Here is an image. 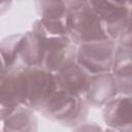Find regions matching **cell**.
<instances>
[{
    "instance_id": "1",
    "label": "cell",
    "mask_w": 132,
    "mask_h": 132,
    "mask_svg": "<svg viewBox=\"0 0 132 132\" xmlns=\"http://www.w3.org/2000/svg\"><path fill=\"white\" fill-rule=\"evenodd\" d=\"M89 108L82 96L57 88L39 112L52 122L74 128L86 121Z\"/></svg>"
},
{
    "instance_id": "2",
    "label": "cell",
    "mask_w": 132,
    "mask_h": 132,
    "mask_svg": "<svg viewBox=\"0 0 132 132\" xmlns=\"http://www.w3.org/2000/svg\"><path fill=\"white\" fill-rule=\"evenodd\" d=\"M109 39L131 45V5H120L109 0H90Z\"/></svg>"
},
{
    "instance_id": "3",
    "label": "cell",
    "mask_w": 132,
    "mask_h": 132,
    "mask_svg": "<svg viewBox=\"0 0 132 132\" xmlns=\"http://www.w3.org/2000/svg\"><path fill=\"white\" fill-rule=\"evenodd\" d=\"M66 26L68 36L75 45L109 39L103 24L89 3L69 10Z\"/></svg>"
},
{
    "instance_id": "4",
    "label": "cell",
    "mask_w": 132,
    "mask_h": 132,
    "mask_svg": "<svg viewBox=\"0 0 132 132\" xmlns=\"http://www.w3.org/2000/svg\"><path fill=\"white\" fill-rule=\"evenodd\" d=\"M116 45L117 43L111 39H103L76 45V62L90 75L109 72Z\"/></svg>"
},
{
    "instance_id": "5",
    "label": "cell",
    "mask_w": 132,
    "mask_h": 132,
    "mask_svg": "<svg viewBox=\"0 0 132 132\" xmlns=\"http://www.w3.org/2000/svg\"><path fill=\"white\" fill-rule=\"evenodd\" d=\"M24 75L27 90L25 106L39 112L58 88L54 72L42 67L31 66L24 68Z\"/></svg>"
},
{
    "instance_id": "6",
    "label": "cell",
    "mask_w": 132,
    "mask_h": 132,
    "mask_svg": "<svg viewBox=\"0 0 132 132\" xmlns=\"http://www.w3.org/2000/svg\"><path fill=\"white\" fill-rule=\"evenodd\" d=\"M27 90L24 69L7 71L0 78V123L19 106L26 104Z\"/></svg>"
},
{
    "instance_id": "7",
    "label": "cell",
    "mask_w": 132,
    "mask_h": 132,
    "mask_svg": "<svg viewBox=\"0 0 132 132\" xmlns=\"http://www.w3.org/2000/svg\"><path fill=\"white\" fill-rule=\"evenodd\" d=\"M0 58L5 72L31 67L28 32L3 38L0 41Z\"/></svg>"
},
{
    "instance_id": "8",
    "label": "cell",
    "mask_w": 132,
    "mask_h": 132,
    "mask_svg": "<svg viewBox=\"0 0 132 132\" xmlns=\"http://www.w3.org/2000/svg\"><path fill=\"white\" fill-rule=\"evenodd\" d=\"M42 28L53 35H68L66 20L68 8L64 0H35Z\"/></svg>"
},
{
    "instance_id": "9",
    "label": "cell",
    "mask_w": 132,
    "mask_h": 132,
    "mask_svg": "<svg viewBox=\"0 0 132 132\" xmlns=\"http://www.w3.org/2000/svg\"><path fill=\"white\" fill-rule=\"evenodd\" d=\"M102 118L111 130L130 132L132 130V97L119 94L102 107Z\"/></svg>"
},
{
    "instance_id": "10",
    "label": "cell",
    "mask_w": 132,
    "mask_h": 132,
    "mask_svg": "<svg viewBox=\"0 0 132 132\" xmlns=\"http://www.w3.org/2000/svg\"><path fill=\"white\" fill-rule=\"evenodd\" d=\"M54 75L58 88L84 96L89 84L90 74L76 62L75 56L67 59L54 72Z\"/></svg>"
},
{
    "instance_id": "11",
    "label": "cell",
    "mask_w": 132,
    "mask_h": 132,
    "mask_svg": "<svg viewBox=\"0 0 132 132\" xmlns=\"http://www.w3.org/2000/svg\"><path fill=\"white\" fill-rule=\"evenodd\" d=\"M119 94L116 80L109 71L91 74L82 97L90 107L99 108Z\"/></svg>"
},
{
    "instance_id": "12",
    "label": "cell",
    "mask_w": 132,
    "mask_h": 132,
    "mask_svg": "<svg viewBox=\"0 0 132 132\" xmlns=\"http://www.w3.org/2000/svg\"><path fill=\"white\" fill-rule=\"evenodd\" d=\"M110 72L120 94L131 95L132 92V46L117 43Z\"/></svg>"
},
{
    "instance_id": "13",
    "label": "cell",
    "mask_w": 132,
    "mask_h": 132,
    "mask_svg": "<svg viewBox=\"0 0 132 132\" xmlns=\"http://www.w3.org/2000/svg\"><path fill=\"white\" fill-rule=\"evenodd\" d=\"M3 131L13 132H32L37 130V118L35 111L27 106H19L3 122Z\"/></svg>"
},
{
    "instance_id": "14",
    "label": "cell",
    "mask_w": 132,
    "mask_h": 132,
    "mask_svg": "<svg viewBox=\"0 0 132 132\" xmlns=\"http://www.w3.org/2000/svg\"><path fill=\"white\" fill-rule=\"evenodd\" d=\"M89 1L90 0H64L68 10H73V9L79 8V7L88 4Z\"/></svg>"
},
{
    "instance_id": "15",
    "label": "cell",
    "mask_w": 132,
    "mask_h": 132,
    "mask_svg": "<svg viewBox=\"0 0 132 132\" xmlns=\"http://www.w3.org/2000/svg\"><path fill=\"white\" fill-rule=\"evenodd\" d=\"M12 4V0H0V15L7 12Z\"/></svg>"
},
{
    "instance_id": "16",
    "label": "cell",
    "mask_w": 132,
    "mask_h": 132,
    "mask_svg": "<svg viewBox=\"0 0 132 132\" xmlns=\"http://www.w3.org/2000/svg\"><path fill=\"white\" fill-rule=\"evenodd\" d=\"M109 1L120 5H131V0H109Z\"/></svg>"
},
{
    "instance_id": "17",
    "label": "cell",
    "mask_w": 132,
    "mask_h": 132,
    "mask_svg": "<svg viewBox=\"0 0 132 132\" xmlns=\"http://www.w3.org/2000/svg\"><path fill=\"white\" fill-rule=\"evenodd\" d=\"M4 73H5V68H4V65H3L2 60H1V58H0V78L4 75Z\"/></svg>"
}]
</instances>
